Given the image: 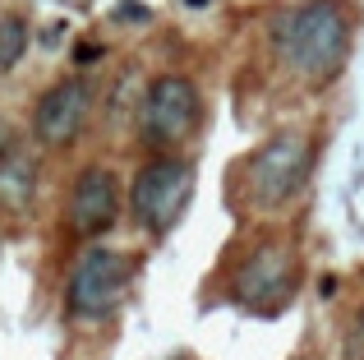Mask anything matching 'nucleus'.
I'll return each instance as SVG.
<instances>
[{
  "label": "nucleus",
  "mask_w": 364,
  "mask_h": 360,
  "mask_svg": "<svg viewBox=\"0 0 364 360\" xmlns=\"http://www.w3.org/2000/svg\"><path fill=\"white\" fill-rule=\"evenodd\" d=\"M33 189H37L33 157H28L18 144H5L0 148V208H9V213L28 208L33 203Z\"/></svg>",
  "instance_id": "1a4fd4ad"
},
{
  "label": "nucleus",
  "mask_w": 364,
  "mask_h": 360,
  "mask_svg": "<svg viewBox=\"0 0 364 360\" xmlns=\"http://www.w3.org/2000/svg\"><path fill=\"white\" fill-rule=\"evenodd\" d=\"M300 291V254L282 240H263L235 263L231 296L249 314H282Z\"/></svg>",
  "instance_id": "7ed1b4c3"
},
{
  "label": "nucleus",
  "mask_w": 364,
  "mask_h": 360,
  "mask_svg": "<svg viewBox=\"0 0 364 360\" xmlns=\"http://www.w3.org/2000/svg\"><path fill=\"white\" fill-rule=\"evenodd\" d=\"M88 116H92V83L88 79H60L37 97L33 139L42 148H70L88 129Z\"/></svg>",
  "instance_id": "6e6552de"
},
{
  "label": "nucleus",
  "mask_w": 364,
  "mask_h": 360,
  "mask_svg": "<svg viewBox=\"0 0 364 360\" xmlns=\"http://www.w3.org/2000/svg\"><path fill=\"white\" fill-rule=\"evenodd\" d=\"M272 51L291 74L314 83L337 79L350 55V14L341 0H300L272 18Z\"/></svg>",
  "instance_id": "f257e3e1"
},
{
  "label": "nucleus",
  "mask_w": 364,
  "mask_h": 360,
  "mask_svg": "<svg viewBox=\"0 0 364 360\" xmlns=\"http://www.w3.org/2000/svg\"><path fill=\"white\" fill-rule=\"evenodd\" d=\"M129 254L111 250V245H88V250L74 259L70 282H65V309L79 324H97V319L116 314V305L129 291Z\"/></svg>",
  "instance_id": "20e7f679"
},
{
  "label": "nucleus",
  "mask_w": 364,
  "mask_h": 360,
  "mask_svg": "<svg viewBox=\"0 0 364 360\" xmlns=\"http://www.w3.org/2000/svg\"><path fill=\"white\" fill-rule=\"evenodd\" d=\"M120 203H124V189L116 171L107 166H83L70 185V203H65V226H70L74 240H102V235L116 226L120 217Z\"/></svg>",
  "instance_id": "0eeeda50"
},
{
  "label": "nucleus",
  "mask_w": 364,
  "mask_h": 360,
  "mask_svg": "<svg viewBox=\"0 0 364 360\" xmlns=\"http://www.w3.org/2000/svg\"><path fill=\"white\" fill-rule=\"evenodd\" d=\"M189 189H194V166H189L185 157H176V153L152 157L148 166H139V176H134V185H129L134 222L148 235H166L171 226H176V217L185 213Z\"/></svg>",
  "instance_id": "39448f33"
},
{
  "label": "nucleus",
  "mask_w": 364,
  "mask_h": 360,
  "mask_svg": "<svg viewBox=\"0 0 364 360\" xmlns=\"http://www.w3.org/2000/svg\"><path fill=\"white\" fill-rule=\"evenodd\" d=\"M28 51V23L14 9H0V74H9Z\"/></svg>",
  "instance_id": "9d476101"
},
{
  "label": "nucleus",
  "mask_w": 364,
  "mask_h": 360,
  "mask_svg": "<svg viewBox=\"0 0 364 360\" xmlns=\"http://www.w3.org/2000/svg\"><path fill=\"white\" fill-rule=\"evenodd\" d=\"M198 116H203V102H198V88L185 79V74H157L143 97V144L161 148V153H176L189 139L198 134Z\"/></svg>",
  "instance_id": "423d86ee"
},
{
  "label": "nucleus",
  "mask_w": 364,
  "mask_h": 360,
  "mask_svg": "<svg viewBox=\"0 0 364 360\" xmlns=\"http://www.w3.org/2000/svg\"><path fill=\"white\" fill-rule=\"evenodd\" d=\"M309 171H314V144H309V134H300V129H282V134H272L254 157H249L245 194H249V203H254V208L277 213V208H286L304 189Z\"/></svg>",
  "instance_id": "f03ea898"
}]
</instances>
